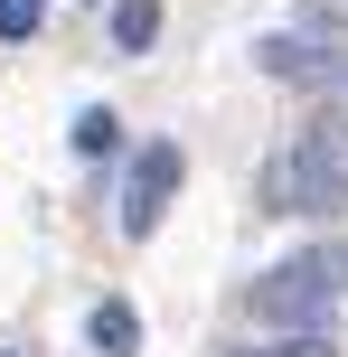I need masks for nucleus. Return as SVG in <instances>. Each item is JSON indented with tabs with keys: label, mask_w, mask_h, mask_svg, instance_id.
<instances>
[{
	"label": "nucleus",
	"mask_w": 348,
	"mask_h": 357,
	"mask_svg": "<svg viewBox=\"0 0 348 357\" xmlns=\"http://www.w3.org/2000/svg\"><path fill=\"white\" fill-rule=\"evenodd\" d=\"M85 339L104 348V357H132V348H142V320H132V301H94V320H85Z\"/></svg>",
	"instance_id": "39448f33"
},
{
	"label": "nucleus",
	"mask_w": 348,
	"mask_h": 357,
	"mask_svg": "<svg viewBox=\"0 0 348 357\" xmlns=\"http://www.w3.org/2000/svg\"><path fill=\"white\" fill-rule=\"evenodd\" d=\"M348 301V254L320 245V254H292V264H273L255 282V320L264 329H330Z\"/></svg>",
	"instance_id": "f257e3e1"
},
{
	"label": "nucleus",
	"mask_w": 348,
	"mask_h": 357,
	"mask_svg": "<svg viewBox=\"0 0 348 357\" xmlns=\"http://www.w3.org/2000/svg\"><path fill=\"white\" fill-rule=\"evenodd\" d=\"M264 207L273 216H348V151L292 142L264 160Z\"/></svg>",
	"instance_id": "f03ea898"
},
{
	"label": "nucleus",
	"mask_w": 348,
	"mask_h": 357,
	"mask_svg": "<svg viewBox=\"0 0 348 357\" xmlns=\"http://www.w3.org/2000/svg\"><path fill=\"white\" fill-rule=\"evenodd\" d=\"M151 38H160V0H123V10H113V47H123V56H142Z\"/></svg>",
	"instance_id": "423d86ee"
},
{
	"label": "nucleus",
	"mask_w": 348,
	"mask_h": 357,
	"mask_svg": "<svg viewBox=\"0 0 348 357\" xmlns=\"http://www.w3.org/2000/svg\"><path fill=\"white\" fill-rule=\"evenodd\" d=\"M113 142H123V123H113L104 104H85V113H75V151H85V160H104Z\"/></svg>",
	"instance_id": "6e6552de"
},
{
	"label": "nucleus",
	"mask_w": 348,
	"mask_h": 357,
	"mask_svg": "<svg viewBox=\"0 0 348 357\" xmlns=\"http://www.w3.org/2000/svg\"><path fill=\"white\" fill-rule=\"evenodd\" d=\"M255 66L273 75V85H311V47H301L292 29H273V38H255Z\"/></svg>",
	"instance_id": "20e7f679"
},
{
	"label": "nucleus",
	"mask_w": 348,
	"mask_h": 357,
	"mask_svg": "<svg viewBox=\"0 0 348 357\" xmlns=\"http://www.w3.org/2000/svg\"><path fill=\"white\" fill-rule=\"evenodd\" d=\"M245 357H339V339H330V329H273V339L245 348Z\"/></svg>",
	"instance_id": "0eeeda50"
},
{
	"label": "nucleus",
	"mask_w": 348,
	"mask_h": 357,
	"mask_svg": "<svg viewBox=\"0 0 348 357\" xmlns=\"http://www.w3.org/2000/svg\"><path fill=\"white\" fill-rule=\"evenodd\" d=\"M179 178H188L179 142H151L142 160H132V188H123V235H151V226H160L169 197H179Z\"/></svg>",
	"instance_id": "7ed1b4c3"
},
{
	"label": "nucleus",
	"mask_w": 348,
	"mask_h": 357,
	"mask_svg": "<svg viewBox=\"0 0 348 357\" xmlns=\"http://www.w3.org/2000/svg\"><path fill=\"white\" fill-rule=\"evenodd\" d=\"M38 19H47V0H0V38H38Z\"/></svg>",
	"instance_id": "1a4fd4ad"
}]
</instances>
